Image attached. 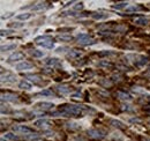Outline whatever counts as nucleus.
I'll use <instances>...</instances> for the list:
<instances>
[{
    "label": "nucleus",
    "mask_w": 150,
    "mask_h": 141,
    "mask_svg": "<svg viewBox=\"0 0 150 141\" xmlns=\"http://www.w3.org/2000/svg\"><path fill=\"white\" fill-rule=\"evenodd\" d=\"M61 115H67V116H81L83 112L82 107L80 105H75V104H65L63 105V108L60 109Z\"/></svg>",
    "instance_id": "f257e3e1"
},
{
    "label": "nucleus",
    "mask_w": 150,
    "mask_h": 141,
    "mask_svg": "<svg viewBox=\"0 0 150 141\" xmlns=\"http://www.w3.org/2000/svg\"><path fill=\"white\" fill-rule=\"evenodd\" d=\"M35 41L39 46H42L44 49L53 47V41H52V37H50V36H39V37H36Z\"/></svg>",
    "instance_id": "f03ea898"
},
{
    "label": "nucleus",
    "mask_w": 150,
    "mask_h": 141,
    "mask_svg": "<svg viewBox=\"0 0 150 141\" xmlns=\"http://www.w3.org/2000/svg\"><path fill=\"white\" fill-rule=\"evenodd\" d=\"M13 130L16 132V133H20V134H23L25 137H30V135H35L36 133L34 132V130L27 127V126H23V125H19V126H14Z\"/></svg>",
    "instance_id": "7ed1b4c3"
},
{
    "label": "nucleus",
    "mask_w": 150,
    "mask_h": 141,
    "mask_svg": "<svg viewBox=\"0 0 150 141\" xmlns=\"http://www.w3.org/2000/svg\"><path fill=\"white\" fill-rule=\"evenodd\" d=\"M87 134H88V137H90L92 139H98V140L105 138V133L103 131H100V130H97V129H90V130H88Z\"/></svg>",
    "instance_id": "20e7f679"
},
{
    "label": "nucleus",
    "mask_w": 150,
    "mask_h": 141,
    "mask_svg": "<svg viewBox=\"0 0 150 141\" xmlns=\"http://www.w3.org/2000/svg\"><path fill=\"white\" fill-rule=\"evenodd\" d=\"M77 43L78 44H82V45H89V44H94V39L87 35V34H80L77 35Z\"/></svg>",
    "instance_id": "39448f33"
},
{
    "label": "nucleus",
    "mask_w": 150,
    "mask_h": 141,
    "mask_svg": "<svg viewBox=\"0 0 150 141\" xmlns=\"http://www.w3.org/2000/svg\"><path fill=\"white\" fill-rule=\"evenodd\" d=\"M16 81V76L10 73V72H6V73H2L1 74V82L2 83H13Z\"/></svg>",
    "instance_id": "423d86ee"
},
{
    "label": "nucleus",
    "mask_w": 150,
    "mask_h": 141,
    "mask_svg": "<svg viewBox=\"0 0 150 141\" xmlns=\"http://www.w3.org/2000/svg\"><path fill=\"white\" fill-rule=\"evenodd\" d=\"M34 67V65L29 61H21L19 64L15 65V69L19 71V72H22V71H29Z\"/></svg>",
    "instance_id": "0eeeda50"
},
{
    "label": "nucleus",
    "mask_w": 150,
    "mask_h": 141,
    "mask_svg": "<svg viewBox=\"0 0 150 141\" xmlns=\"http://www.w3.org/2000/svg\"><path fill=\"white\" fill-rule=\"evenodd\" d=\"M34 125L36 126V127H38V129H47V127H50V125H51V122L50 120H47V119H38V120H36L35 123H34Z\"/></svg>",
    "instance_id": "6e6552de"
},
{
    "label": "nucleus",
    "mask_w": 150,
    "mask_h": 141,
    "mask_svg": "<svg viewBox=\"0 0 150 141\" xmlns=\"http://www.w3.org/2000/svg\"><path fill=\"white\" fill-rule=\"evenodd\" d=\"M23 58H24V54L23 53H21V52H14V53H12L8 57V61L9 63H15V61L22 60Z\"/></svg>",
    "instance_id": "1a4fd4ad"
},
{
    "label": "nucleus",
    "mask_w": 150,
    "mask_h": 141,
    "mask_svg": "<svg viewBox=\"0 0 150 141\" xmlns=\"http://www.w3.org/2000/svg\"><path fill=\"white\" fill-rule=\"evenodd\" d=\"M1 101H7V102H17V96L13 94H2L1 95Z\"/></svg>",
    "instance_id": "9d476101"
},
{
    "label": "nucleus",
    "mask_w": 150,
    "mask_h": 141,
    "mask_svg": "<svg viewBox=\"0 0 150 141\" xmlns=\"http://www.w3.org/2000/svg\"><path fill=\"white\" fill-rule=\"evenodd\" d=\"M91 17H92L94 20L99 21V20H105V19H107V17H109V14L102 13V12H95V13L91 14Z\"/></svg>",
    "instance_id": "9b49d317"
},
{
    "label": "nucleus",
    "mask_w": 150,
    "mask_h": 141,
    "mask_svg": "<svg viewBox=\"0 0 150 141\" xmlns=\"http://www.w3.org/2000/svg\"><path fill=\"white\" fill-rule=\"evenodd\" d=\"M31 16H32V14H31V13L25 12V13H22V14H17V15L15 16V19H16V20H19V21H27V20L31 19Z\"/></svg>",
    "instance_id": "f8f14e48"
},
{
    "label": "nucleus",
    "mask_w": 150,
    "mask_h": 141,
    "mask_svg": "<svg viewBox=\"0 0 150 141\" xmlns=\"http://www.w3.org/2000/svg\"><path fill=\"white\" fill-rule=\"evenodd\" d=\"M45 64L49 66H60V60L58 58H49L45 60Z\"/></svg>",
    "instance_id": "ddd939ff"
},
{
    "label": "nucleus",
    "mask_w": 150,
    "mask_h": 141,
    "mask_svg": "<svg viewBox=\"0 0 150 141\" xmlns=\"http://www.w3.org/2000/svg\"><path fill=\"white\" fill-rule=\"evenodd\" d=\"M19 88L25 89V90H30V89L32 88V85H31L29 81H27V80H22V81L19 83Z\"/></svg>",
    "instance_id": "4468645a"
},
{
    "label": "nucleus",
    "mask_w": 150,
    "mask_h": 141,
    "mask_svg": "<svg viewBox=\"0 0 150 141\" xmlns=\"http://www.w3.org/2000/svg\"><path fill=\"white\" fill-rule=\"evenodd\" d=\"M16 47H17V44H16V43L6 44V45H2V46H1V52H5V51H12V50H15Z\"/></svg>",
    "instance_id": "2eb2a0df"
},
{
    "label": "nucleus",
    "mask_w": 150,
    "mask_h": 141,
    "mask_svg": "<svg viewBox=\"0 0 150 141\" xmlns=\"http://www.w3.org/2000/svg\"><path fill=\"white\" fill-rule=\"evenodd\" d=\"M53 107H54V104L51 103V102H41V103L38 104V108H39V109H43V110H50V109H52Z\"/></svg>",
    "instance_id": "dca6fc26"
},
{
    "label": "nucleus",
    "mask_w": 150,
    "mask_h": 141,
    "mask_svg": "<svg viewBox=\"0 0 150 141\" xmlns=\"http://www.w3.org/2000/svg\"><path fill=\"white\" fill-rule=\"evenodd\" d=\"M46 7H47V3H46V2H38V3H36V5H34V6H32V10L38 12V10H43V9H45Z\"/></svg>",
    "instance_id": "f3484780"
},
{
    "label": "nucleus",
    "mask_w": 150,
    "mask_h": 141,
    "mask_svg": "<svg viewBox=\"0 0 150 141\" xmlns=\"http://www.w3.org/2000/svg\"><path fill=\"white\" fill-rule=\"evenodd\" d=\"M34 58H43L44 56H45V53L43 52V51H41V50H30V52H29Z\"/></svg>",
    "instance_id": "a211bd4d"
},
{
    "label": "nucleus",
    "mask_w": 150,
    "mask_h": 141,
    "mask_svg": "<svg viewBox=\"0 0 150 141\" xmlns=\"http://www.w3.org/2000/svg\"><path fill=\"white\" fill-rule=\"evenodd\" d=\"M128 7V2L124 1V2H119V3H116V5H112V8L113 9H126Z\"/></svg>",
    "instance_id": "6ab92c4d"
},
{
    "label": "nucleus",
    "mask_w": 150,
    "mask_h": 141,
    "mask_svg": "<svg viewBox=\"0 0 150 141\" xmlns=\"http://www.w3.org/2000/svg\"><path fill=\"white\" fill-rule=\"evenodd\" d=\"M81 56H82V52L78 50H69L68 52V57L71 58H80Z\"/></svg>",
    "instance_id": "aec40b11"
},
{
    "label": "nucleus",
    "mask_w": 150,
    "mask_h": 141,
    "mask_svg": "<svg viewBox=\"0 0 150 141\" xmlns=\"http://www.w3.org/2000/svg\"><path fill=\"white\" fill-rule=\"evenodd\" d=\"M135 23L139 25H147L149 23V20L146 17H138V19H135Z\"/></svg>",
    "instance_id": "412c9836"
},
{
    "label": "nucleus",
    "mask_w": 150,
    "mask_h": 141,
    "mask_svg": "<svg viewBox=\"0 0 150 141\" xmlns=\"http://www.w3.org/2000/svg\"><path fill=\"white\" fill-rule=\"evenodd\" d=\"M111 125L114 126V127H118V129H125V124L120 120H116V119H112L111 120Z\"/></svg>",
    "instance_id": "4be33fe9"
},
{
    "label": "nucleus",
    "mask_w": 150,
    "mask_h": 141,
    "mask_svg": "<svg viewBox=\"0 0 150 141\" xmlns=\"http://www.w3.org/2000/svg\"><path fill=\"white\" fill-rule=\"evenodd\" d=\"M118 97L120 98V100H124V101H131L132 100V97L128 95V94H125V93H122V91H118Z\"/></svg>",
    "instance_id": "5701e85b"
},
{
    "label": "nucleus",
    "mask_w": 150,
    "mask_h": 141,
    "mask_svg": "<svg viewBox=\"0 0 150 141\" xmlns=\"http://www.w3.org/2000/svg\"><path fill=\"white\" fill-rule=\"evenodd\" d=\"M57 38H58L59 41H61V42H71V41L73 39V37L69 36V35H59Z\"/></svg>",
    "instance_id": "b1692460"
},
{
    "label": "nucleus",
    "mask_w": 150,
    "mask_h": 141,
    "mask_svg": "<svg viewBox=\"0 0 150 141\" xmlns=\"http://www.w3.org/2000/svg\"><path fill=\"white\" fill-rule=\"evenodd\" d=\"M148 58L147 57H140L139 58V60L136 61V64H138V66H144V65H147L148 64Z\"/></svg>",
    "instance_id": "393cba45"
},
{
    "label": "nucleus",
    "mask_w": 150,
    "mask_h": 141,
    "mask_svg": "<svg viewBox=\"0 0 150 141\" xmlns=\"http://www.w3.org/2000/svg\"><path fill=\"white\" fill-rule=\"evenodd\" d=\"M66 125H67V129H69V130H78L80 129V125L75 122H69Z\"/></svg>",
    "instance_id": "a878e982"
},
{
    "label": "nucleus",
    "mask_w": 150,
    "mask_h": 141,
    "mask_svg": "<svg viewBox=\"0 0 150 141\" xmlns=\"http://www.w3.org/2000/svg\"><path fill=\"white\" fill-rule=\"evenodd\" d=\"M140 9H141V7L139 5H131L126 8V12H138Z\"/></svg>",
    "instance_id": "bb28decb"
},
{
    "label": "nucleus",
    "mask_w": 150,
    "mask_h": 141,
    "mask_svg": "<svg viewBox=\"0 0 150 141\" xmlns=\"http://www.w3.org/2000/svg\"><path fill=\"white\" fill-rule=\"evenodd\" d=\"M58 90H59L61 94H64V95L69 94V88H68L67 86H58Z\"/></svg>",
    "instance_id": "cd10ccee"
},
{
    "label": "nucleus",
    "mask_w": 150,
    "mask_h": 141,
    "mask_svg": "<svg viewBox=\"0 0 150 141\" xmlns=\"http://www.w3.org/2000/svg\"><path fill=\"white\" fill-rule=\"evenodd\" d=\"M28 79L30 80V81H34L35 83H39L41 82V76H38V75H28Z\"/></svg>",
    "instance_id": "c85d7f7f"
},
{
    "label": "nucleus",
    "mask_w": 150,
    "mask_h": 141,
    "mask_svg": "<svg viewBox=\"0 0 150 141\" xmlns=\"http://www.w3.org/2000/svg\"><path fill=\"white\" fill-rule=\"evenodd\" d=\"M3 138H5L6 140H9V141H15L17 139V137H16L15 134H13V133H6Z\"/></svg>",
    "instance_id": "c756f323"
},
{
    "label": "nucleus",
    "mask_w": 150,
    "mask_h": 141,
    "mask_svg": "<svg viewBox=\"0 0 150 141\" xmlns=\"http://www.w3.org/2000/svg\"><path fill=\"white\" fill-rule=\"evenodd\" d=\"M39 95H42V96H53L54 94H53V91H51V90H47V89H45V90L41 91V93H39Z\"/></svg>",
    "instance_id": "7c9ffc66"
},
{
    "label": "nucleus",
    "mask_w": 150,
    "mask_h": 141,
    "mask_svg": "<svg viewBox=\"0 0 150 141\" xmlns=\"http://www.w3.org/2000/svg\"><path fill=\"white\" fill-rule=\"evenodd\" d=\"M83 7H84L83 2H77V3L75 5L73 8H74L75 10H81V9H83Z\"/></svg>",
    "instance_id": "2f4dec72"
},
{
    "label": "nucleus",
    "mask_w": 150,
    "mask_h": 141,
    "mask_svg": "<svg viewBox=\"0 0 150 141\" xmlns=\"http://www.w3.org/2000/svg\"><path fill=\"white\" fill-rule=\"evenodd\" d=\"M13 32H14V30H12V29H10V30H3V29H2V30H1V36L10 35V34H13Z\"/></svg>",
    "instance_id": "473e14b6"
},
{
    "label": "nucleus",
    "mask_w": 150,
    "mask_h": 141,
    "mask_svg": "<svg viewBox=\"0 0 150 141\" xmlns=\"http://www.w3.org/2000/svg\"><path fill=\"white\" fill-rule=\"evenodd\" d=\"M10 16H13V13H12V12H10V13H7V14L1 15V19H2V20H5V19H8V17H10Z\"/></svg>",
    "instance_id": "72a5a7b5"
},
{
    "label": "nucleus",
    "mask_w": 150,
    "mask_h": 141,
    "mask_svg": "<svg viewBox=\"0 0 150 141\" xmlns=\"http://www.w3.org/2000/svg\"><path fill=\"white\" fill-rule=\"evenodd\" d=\"M64 50H66V47H58V49L56 50V52H63Z\"/></svg>",
    "instance_id": "f704fd0d"
},
{
    "label": "nucleus",
    "mask_w": 150,
    "mask_h": 141,
    "mask_svg": "<svg viewBox=\"0 0 150 141\" xmlns=\"http://www.w3.org/2000/svg\"><path fill=\"white\" fill-rule=\"evenodd\" d=\"M144 141H150V139H147V140H144Z\"/></svg>",
    "instance_id": "c9c22d12"
}]
</instances>
